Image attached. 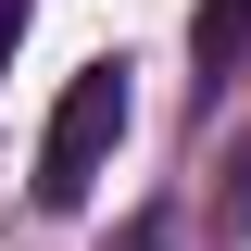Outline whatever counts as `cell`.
<instances>
[{"label":"cell","instance_id":"1","mask_svg":"<svg viewBox=\"0 0 251 251\" xmlns=\"http://www.w3.org/2000/svg\"><path fill=\"white\" fill-rule=\"evenodd\" d=\"M113 138H126V63H88V75L63 88L50 138H38V201L75 214V201L100 188V163H113Z\"/></svg>","mask_w":251,"mask_h":251},{"label":"cell","instance_id":"2","mask_svg":"<svg viewBox=\"0 0 251 251\" xmlns=\"http://www.w3.org/2000/svg\"><path fill=\"white\" fill-rule=\"evenodd\" d=\"M188 50H201V75H251V0H201Z\"/></svg>","mask_w":251,"mask_h":251},{"label":"cell","instance_id":"3","mask_svg":"<svg viewBox=\"0 0 251 251\" xmlns=\"http://www.w3.org/2000/svg\"><path fill=\"white\" fill-rule=\"evenodd\" d=\"M226 239H251V138L226 151Z\"/></svg>","mask_w":251,"mask_h":251},{"label":"cell","instance_id":"4","mask_svg":"<svg viewBox=\"0 0 251 251\" xmlns=\"http://www.w3.org/2000/svg\"><path fill=\"white\" fill-rule=\"evenodd\" d=\"M13 38H25V0H0V75H13Z\"/></svg>","mask_w":251,"mask_h":251},{"label":"cell","instance_id":"5","mask_svg":"<svg viewBox=\"0 0 251 251\" xmlns=\"http://www.w3.org/2000/svg\"><path fill=\"white\" fill-rule=\"evenodd\" d=\"M126 251H163V226H151V214H138V226H126Z\"/></svg>","mask_w":251,"mask_h":251}]
</instances>
